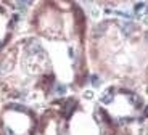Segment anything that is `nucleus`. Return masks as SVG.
Returning a JSON list of instances; mask_svg holds the SVG:
<instances>
[{
  "instance_id": "obj_2",
  "label": "nucleus",
  "mask_w": 148,
  "mask_h": 135,
  "mask_svg": "<svg viewBox=\"0 0 148 135\" xmlns=\"http://www.w3.org/2000/svg\"><path fill=\"white\" fill-rule=\"evenodd\" d=\"M124 29H126V32H130V31H134V24H130V23H126V24L122 26Z\"/></svg>"
},
{
  "instance_id": "obj_1",
  "label": "nucleus",
  "mask_w": 148,
  "mask_h": 135,
  "mask_svg": "<svg viewBox=\"0 0 148 135\" xmlns=\"http://www.w3.org/2000/svg\"><path fill=\"white\" fill-rule=\"evenodd\" d=\"M56 93H58V95H63L64 92H66V87H64V85H56Z\"/></svg>"
},
{
  "instance_id": "obj_3",
  "label": "nucleus",
  "mask_w": 148,
  "mask_h": 135,
  "mask_svg": "<svg viewBox=\"0 0 148 135\" xmlns=\"http://www.w3.org/2000/svg\"><path fill=\"white\" fill-rule=\"evenodd\" d=\"M90 79H92V84H93V85H98V84H100V79H98L97 76H92Z\"/></svg>"
},
{
  "instance_id": "obj_4",
  "label": "nucleus",
  "mask_w": 148,
  "mask_h": 135,
  "mask_svg": "<svg viewBox=\"0 0 148 135\" xmlns=\"http://www.w3.org/2000/svg\"><path fill=\"white\" fill-rule=\"evenodd\" d=\"M145 114H147V116H148V110H147V111H145Z\"/></svg>"
}]
</instances>
